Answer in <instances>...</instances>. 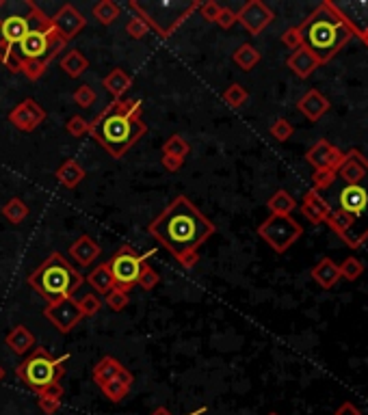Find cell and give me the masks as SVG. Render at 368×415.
<instances>
[{
	"label": "cell",
	"mask_w": 368,
	"mask_h": 415,
	"mask_svg": "<svg viewBox=\"0 0 368 415\" xmlns=\"http://www.w3.org/2000/svg\"><path fill=\"white\" fill-rule=\"evenodd\" d=\"M63 394H65V390H63V385H61V383H52V385L44 387L42 392H37V396L52 398V400H61V398H63Z\"/></svg>",
	"instance_id": "cell-49"
},
{
	"label": "cell",
	"mask_w": 368,
	"mask_h": 415,
	"mask_svg": "<svg viewBox=\"0 0 368 415\" xmlns=\"http://www.w3.org/2000/svg\"><path fill=\"white\" fill-rule=\"evenodd\" d=\"M312 279H315L323 290H330L340 279V268L332 257H323L319 264L312 268Z\"/></svg>",
	"instance_id": "cell-20"
},
{
	"label": "cell",
	"mask_w": 368,
	"mask_h": 415,
	"mask_svg": "<svg viewBox=\"0 0 368 415\" xmlns=\"http://www.w3.org/2000/svg\"><path fill=\"white\" fill-rule=\"evenodd\" d=\"M46 119V110L39 106L35 100H24L20 102L16 108L9 113V121L13 128H18L22 132H33L39 123H42Z\"/></svg>",
	"instance_id": "cell-12"
},
{
	"label": "cell",
	"mask_w": 368,
	"mask_h": 415,
	"mask_svg": "<svg viewBox=\"0 0 368 415\" xmlns=\"http://www.w3.org/2000/svg\"><path fill=\"white\" fill-rule=\"evenodd\" d=\"M89 128H91L89 121L85 117H80V115L70 117V119H67V123H65V130L70 132L72 136H83V134L89 132Z\"/></svg>",
	"instance_id": "cell-41"
},
{
	"label": "cell",
	"mask_w": 368,
	"mask_h": 415,
	"mask_svg": "<svg viewBox=\"0 0 368 415\" xmlns=\"http://www.w3.org/2000/svg\"><path fill=\"white\" fill-rule=\"evenodd\" d=\"M238 20H236V13L232 11V9H228V7H223L221 9V13H219V18H217V24L221 26V29H232V26H234Z\"/></svg>",
	"instance_id": "cell-48"
},
{
	"label": "cell",
	"mask_w": 368,
	"mask_h": 415,
	"mask_svg": "<svg viewBox=\"0 0 368 415\" xmlns=\"http://www.w3.org/2000/svg\"><path fill=\"white\" fill-rule=\"evenodd\" d=\"M126 33H128L132 39H143V37L149 33V29H147V24H145L143 20H139L137 16H134V18H130V22L126 24Z\"/></svg>",
	"instance_id": "cell-45"
},
{
	"label": "cell",
	"mask_w": 368,
	"mask_h": 415,
	"mask_svg": "<svg viewBox=\"0 0 368 415\" xmlns=\"http://www.w3.org/2000/svg\"><path fill=\"white\" fill-rule=\"evenodd\" d=\"M119 13H121V9L113 3V0H102V3L93 7V18L104 26L113 24L119 18Z\"/></svg>",
	"instance_id": "cell-30"
},
{
	"label": "cell",
	"mask_w": 368,
	"mask_h": 415,
	"mask_svg": "<svg viewBox=\"0 0 368 415\" xmlns=\"http://www.w3.org/2000/svg\"><path fill=\"white\" fill-rule=\"evenodd\" d=\"M325 223L330 225L345 242H349V231L353 229V225H356V218L347 212H343V210H332Z\"/></svg>",
	"instance_id": "cell-27"
},
{
	"label": "cell",
	"mask_w": 368,
	"mask_h": 415,
	"mask_svg": "<svg viewBox=\"0 0 368 415\" xmlns=\"http://www.w3.org/2000/svg\"><path fill=\"white\" fill-rule=\"evenodd\" d=\"M95 100H98V95H95V91H93L89 85H80V87L74 91V102H76L80 108H89Z\"/></svg>",
	"instance_id": "cell-39"
},
{
	"label": "cell",
	"mask_w": 368,
	"mask_h": 415,
	"mask_svg": "<svg viewBox=\"0 0 368 415\" xmlns=\"http://www.w3.org/2000/svg\"><path fill=\"white\" fill-rule=\"evenodd\" d=\"M83 177H85V169L80 167V162L74 158L65 160L57 169V179L65 188H76L80 182H83Z\"/></svg>",
	"instance_id": "cell-22"
},
{
	"label": "cell",
	"mask_w": 368,
	"mask_h": 415,
	"mask_svg": "<svg viewBox=\"0 0 368 415\" xmlns=\"http://www.w3.org/2000/svg\"><path fill=\"white\" fill-rule=\"evenodd\" d=\"M61 69L72 78H80L87 69H89V61L85 59V54L80 50H70L61 59Z\"/></svg>",
	"instance_id": "cell-25"
},
{
	"label": "cell",
	"mask_w": 368,
	"mask_h": 415,
	"mask_svg": "<svg viewBox=\"0 0 368 415\" xmlns=\"http://www.w3.org/2000/svg\"><path fill=\"white\" fill-rule=\"evenodd\" d=\"M3 379H5V368L0 366V381H3Z\"/></svg>",
	"instance_id": "cell-55"
},
{
	"label": "cell",
	"mask_w": 368,
	"mask_h": 415,
	"mask_svg": "<svg viewBox=\"0 0 368 415\" xmlns=\"http://www.w3.org/2000/svg\"><path fill=\"white\" fill-rule=\"evenodd\" d=\"M50 20H52V24H54V29H57V33H59L65 41L74 39L80 31L85 29L83 13H80L74 5H63V7L57 11V16L50 18Z\"/></svg>",
	"instance_id": "cell-13"
},
{
	"label": "cell",
	"mask_w": 368,
	"mask_h": 415,
	"mask_svg": "<svg viewBox=\"0 0 368 415\" xmlns=\"http://www.w3.org/2000/svg\"><path fill=\"white\" fill-rule=\"evenodd\" d=\"M269 415H278V413H269Z\"/></svg>",
	"instance_id": "cell-56"
},
{
	"label": "cell",
	"mask_w": 368,
	"mask_h": 415,
	"mask_svg": "<svg viewBox=\"0 0 368 415\" xmlns=\"http://www.w3.org/2000/svg\"><path fill=\"white\" fill-rule=\"evenodd\" d=\"M141 113V100H113L89 123V132L113 158H121L147 132Z\"/></svg>",
	"instance_id": "cell-2"
},
{
	"label": "cell",
	"mask_w": 368,
	"mask_h": 415,
	"mask_svg": "<svg viewBox=\"0 0 368 415\" xmlns=\"http://www.w3.org/2000/svg\"><path fill=\"white\" fill-rule=\"evenodd\" d=\"M46 69H48V63H44V61H24V63H20V72L29 80L42 78L46 74Z\"/></svg>",
	"instance_id": "cell-37"
},
{
	"label": "cell",
	"mask_w": 368,
	"mask_h": 415,
	"mask_svg": "<svg viewBox=\"0 0 368 415\" xmlns=\"http://www.w3.org/2000/svg\"><path fill=\"white\" fill-rule=\"evenodd\" d=\"M147 231L184 268H193L199 260V247L214 234V225L199 212L197 205H193V201L180 195L147 225Z\"/></svg>",
	"instance_id": "cell-1"
},
{
	"label": "cell",
	"mask_w": 368,
	"mask_h": 415,
	"mask_svg": "<svg viewBox=\"0 0 368 415\" xmlns=\"http://www.w3.org/2000/svg\"><path fill=\"white\" fill-rule=\"evenodd\" d=\"M338 173L349 186L351 184H362L364 177L368 175V162L364 160V156L360 154V151L353 149V151H349V154H347L345 162L340 164Z\"/></svg>",
	"instance_id": "cell-16"
},
{
	"label": "cell",
	"mask_w": 368,
	"mask_h": 415,
	"mask_svg": "<svg viewBox=\"0 0 368 415\" xmlns=\"http://www.w3.org/2000/svg\"><path fill=\"white\" fill-rule=\"evenodd\" d=\"M85 277L80 275L59 251L50 253L44 264L29 275V286L37 294H42L48 303L70 299L83 286Z\"/></svg>",
	"instance_id": "cell-4"
},
{
	"label": "cell",
	"mask_w": 368,
	"mask_h": 415,
	"mask_svg": "<svg viewBox=\"0 0 368 415\" xmlns=\"http://www.w3.org/2000/svg\"><path fill=\"white\" fill-rule=\"evenodd\" d=\"M130 85H132V78L124 72V69H113L111 74H106V78H104V87L111 91V95L115 100H121L124 98V93L130 89Z\"/></svg>",
	"instance_id": "cell-24"
},
{
	"label": "cell",
	"mask_w": 368,
	"mask_h": 415,
	"mask_svg": "<svg viewBox=\"0 0 368 415\" xmlns=\"http://www.w3.org/2000/svg\"><path fill=\"white\" fill-rule=\"evenodd\" d=\"M108 273H111L113 288L121 292H130V290L139 284L141 271L145 266V257L139 255L130 244H124L119 251L106 262Z\"/></svg>",
	"instance_id": "cell-7"
},
{
	"label": "cell",
	"mask_w": 368,
	"mask_h": 415,
	"mask_svg": "<svg viewBox=\"0 0 368 415\" xmlns=\"http://www.w3.org/2000/svg\"><path fill=\"white\" fill-rule=\"evenodd\" d=\"M223 100H225V104L232 106V108H241L243 104H247L249 93H247V89H245L243 85L234 82V85H230V87L223 91Z\"/></svg>",
	"instance_id": "cell-32"
},
{
	"label": "cell",
	"mask_w": 368,
	"mask_h": 415,
	"mask_svg": "<svg viewBox=\"0 0 368 415\" xmlns=\"http://www.w3.org/2000/svg\"><path fill=\"white\" fill-rule=\"evenodd\" d=\"M330 100L325 98V95L317 89H310L302 100L297 102V108L299 113H302L308 121H319L327 110H330Z\"/></svg>",
	"instance_id": "cell-17"
},
{
	"label": "cell",
	"mask_w": 368,
	"mask_h": 415,
	"mask_svg": "<svg viewBox=\"0 0 368 415\" xmlns=\"http://www.w3.org/2000/svg\"><path fill=\"white\" fill-rule=\"evenodd\" d=\"M124 368L115 357H104V359H100L98 364L93 366V372H91V377H93V381L98 383V385H104V383H108V381H113L117 375H119V370Z\"/></svg>",
	"instance_id": "cell-23"
},
{
	"label": "cell",
	"mask_w": 368,
	"mask_h": 415,
	"mask_svg": "<svg viewBox=\"0 0 368 415\" xmlns=\"http://www.w3.org/2000/svg\"><path fill=\"white\" fill-rule=\"evenodd\" d=\"M282 44H284V46H289L291 50H297V48H302V46H304L302 33H299L297 26H293V29H289V31H284V35H282Z\"/></svg>",
	"instance_id": "cell-46"
},
{
	"label": "cell",
	"mask_w": 368,
	"mask_h": 415,
	"mask_svg": "<svg viewBox=\"0 0 368 415\" xmlns=\"http://www.w3.org/2000/svg\"><path fill=\"white\" fill-rule=\"evenodd\" d=\"M70 355L63 357H52L44 346H37L35 353L29 355L24 362L16 368V377L35 392H42L44 387L59 383L65 375V362Z\"/></svg>",
	"instance_id": "cell-6"
},
{
	"label": "cell",
	"mask_w": 368,
	"mask_h": 415,
	"mask_svg": "<svg viewBox=\"0 0 368 415\" xmlns=\"http://www.w3.org/2000/svg\"><path fill=\"white\" fill-rule=\"evenodd\" d=\"M5 344L16 355H26L35 346V338H33V334L24 325H18V327H13L9 334H7Z\"/></svg>",
	"instance_id": "cell-21"
},
{
	"label": "cell",
	"mask_w": 368,
	"mask_h": 415,
	"mask_svg": "<svg viewBox=\"0 0 368 415\" xmlns=\"http://www.w3.org/2000/svg\"><path fill=\"white\" fill-rule=\"evenodd\" d=\"M78 307H80V312H83V318L85 316H95L100 312V307H102V303H100V299L95 297V294H85L83 299L78 301Z\"/></svg>",
	"instance_id": "cell-42"
},
{
	"label": "cell",
	"mask_w": 368,
	"mask_h": 415,
	"mask_svg": "<svg viewBox=\"0 0 368 415\" xmlns=\"http://www.w3.org/2000/svg\"><path fill=\"white\" fill-rule=\"evenodd\" d=\"M299 210H302V214L310 221L312 225H321V223H325V221H327V216H330L332 208L319 195V190L312 188V190L306 192V197H304L302 208H299Z\"/></svg>",
	"instance_id": "cell-15"
},
{
	"label": "cell",
	"mask_w": 368,
	"mask_h": 415,
	"mask_svg": "<svg viewBox=\"0 0 368 415\" xmlns=\"http://www.w3.org/2000/svg\"><path fill=\"white\" fill-rule=\"evenodd\" d=\"M87 281H89L95 290H98L100 294H104V297L113 290V279H111V273H108V266H106V264L95 266V268L89 273Z\"/></svg>",
	"instance_id": "cell-28"
},
{
	"label": "cell",
	"mask_w": 368,
	"mask_h": 415,
	"mask_svg": "<svg viewBox=\"0 0 368 415\" xmlns=\"http://www.w3.org/2000/svg\"><path fill=\"white\" fill-rule=\"evenodd\" d=\"M338 268H340V277L347 281H356L358 277H362V273H364V264L358 257H347Z\"/></svg>",
	"instance_id": "cell-35"
},
{
	"label": "cell",
	"mask_w": 368,
	"mask_h": 415,
	"mask_svg": "<svg viewBox=\"0 0 368 415\" xmlns=\"http://www.w3.org/2000/svg\"><path fill=\"white\" fill-rule=\"evenodd\" d=\"M3 216L9 221V223H22V221L29 216V205H26L20 197H13L5 203L3 208Z\"/></svg>",
	"instance_id": "cell-31"
},
{
	"label": "cell",
	"mask_w": 368,
	"mask_h": 415,
	"mask_svg": "<svg viewBox=\"0 0 368 415\" xmlns=\"http://www.w3.org/2000/svg\"><path fill=\"white\" fill-rule=\"evenodd\" d=\"M221 5L219 3H214V0H206V3H199V13H201V18L206 20V22H217V18H219V13H221Z\"/></svg>",
	"instance_id": "cell-44"
},
{
	"label": "cell",
	"mask_w": 368,
	"mask_h": 415,
	"mask_svg": "<svg viewBox=\"0 0 368 415\" xmlns=\"http://www.w3.org/2000/svg\"><path fill=\"white\" fill-rule=\"evenodd\" d=\"M44 316L54 325V329L61 331V334H70V331L83 320V312H80L78 301L74 297L48 303L44 310Z\"/></svg>",
	"instance_id": "cell-9"
},
{
	"label": "cell",
	"mask_w": 368,
	"mask_h": 415,
	"mask_svg": "<svg viewBox=\"0 0 368 415\" xmlns=\"http://www.w3.org/2000/svg\"><path fill=\"white\" fill-rule=\"evenodd\" d=\"M260 52H258L252 44H243V46H238L236 48V52H234V63L241 67V69H245V72H249V69H254L258 63H260Z\"/></svg>",
	"instance_id": "cell-29"
},
{
	"label": "cell",
	"mask_w": 368,
	"mask_h": 415,
	"mask_svg": "<svg viewBox=\"0 0 368 415\" xmlns=\"http://www.w3.org/2000/svg\"><path fill=\"white\" fill-rule=\"evenodd\" d=\"M304 46L323 63L332 61L353 37H360V29L334 3H323L310 13V18L297 26Z\"/></svg>",
	"instance_id": "cell-3"
},
{
	"label": "cell",
	"mask_w": 368,
	"mask_h": 415,
	"mask_svg": "<svg viewBox=\"0 0 368 415\" xmlns=\"http://www.w3.org/2000/svg\"><path fill=\"white\" fill-rule=\"evenodd\" d=\"M236 20L245 26V29H247V33L260 35L267 26L275 20V13L271 11L265 3H260V0H252V3H247L236 13Z\"/></svg>",
	"instance_id": "cell-10"
},
{
	"label": "cell",
	"mask_w": 368,
	"mask_h": 415,
	"mask_svg": "<svg viewBox=\"0 0 368 415\" xmlns=\"http://www.w3.org/2000/svg\"><path fill=\"white\" fill-rule=\"evenodd\" d=\"M70 255H72V260L76 262L78 266L87 268L89 264H93V262L98 260V255H100V244L85 234V236H80V238L70 247Z\"/></svg>",
	"instance_id": "cell-19"
},
{
	"label": "cell",
	"mask_w": 368,
	"mask_h": 415,
	"mask_svg": "<svg viewBox=\"0 0 368 415\" xmlns=\"http://www.w3.org/2000/svg\"><path fill=\"white\" fill-rule=\"evenodd\" d=\"M158 281H160V275L152 266L145 264L143 271H141V277H139V284L137 286H141L143 290H154L158 286Z\"/></svg>",
	"instance_id": "cell-43"
},
{
	"label": "cell",
	"mask_w": 368,
	"mask_h": 415,
	"mask_svg": "<svg viewBox=\"0 0 368 415\" xmlns=\"http://www.w3.org/2000/svg\"><path fill=\"white\" fill-rule=\"evenodd\" d=\"M267 208L271 210V214H278V216H291V212L297 208L295 197L291 195L289 190H278L275 195H271L267 201Z\"/></svg>",
	"instance_id": "cell-26"
},
{
	"label": "cell",
	"mask_w": 368,
	"mask_h": 415,
	"mask_svg": "<svg viewBox=\"0 0 368 415\" xmlns=\"http://www.w3.org/2000/svg\"><path fill=\"white\" fill-rule=\"evenodd\" d=\"M130 9L137 13V18L147 24V29L156 31L160 37H171L186 22L188 16L199 9L197 0L182 3V0H158V3H139L132 0Z\"/></svg>",
	"instance_id": "cell-5"
},
{
	"label": "cell",
	"mask_w": 368,
	"mask_h": 415,
	"mask_svg": "<svg viewBox=\"0 0 368 415\" xmlns=\"http://www.w3.org/2000/svg\"><path fill=\"white\" fill-rule=\"evenodd\" d=\"M336 171L334 169H317L315 175H312V182H315V190H325L334 184L336 179Z\"/></svg>",
	"instance_id": "cell-38"
},
{
	"label": "cell",
	"mask_w": 368,
	"mask_h": 415,
	"mask_svg": "<svg viewBox=\"0 0 368 415\" xmlns=\"http://www.w3.org/2000/svg\"><path fill=\"white\" fill-rule=\"evenodd\" d=\"M336 415H362V411L353 403H343L336 409Z\"/></svg>",
	"instance_id": "cell-51"
},
{
	"label": "cell",
	"mask_w": 368,
	"mask_h": 415,
	"mask_svg": "<svg viewBox=\"0 0 368 415\" xmlns=\"http://www.w3.org/2000/svg\"><path fill=\"white\" fill-rule=\"evenodd\" d=\"M304 227L297 223L293 216H278L271 214L265 223L258 227V236H260L275 253H284L302 238Z\"/></svg>",
	"instance_id": "cell-8"
},
{
	"label": "cell",
	"mask_w": 368,
	"mask_h": 415,
	"mask_svg": "<svg viewBox=\"0 0 368 415\" xmlns=\"http://www.w3.org/2000/svg\"><path fill=\"white\" fill-rule=\"evenodd\" d=\"M128 301H130L128 292H121V290H115V288L106 294V305L111 307L113 312H121L128 305Z\"/></svg>",
	"instance_id": "cell-40"
},
{
	"label": "cell",
	"mask_w": 368,
	"mask_h": 415,
	"mask_svg": "<svg viewBox=\"0 0 368 415\" xmlns=\"http://www.w3.org/2000/svg\"><path fill=\"white\" fill-rule=\"evenodd\" d=\"M37 407L42 409L46 415H54L61 407V400H52V398H44V396H37Z\"/></svg>",
	"instance_id": "cell-47"
},
{
	"label": "cell",
	"mask_w": 368,
	"mask_h": 415,
	"mask_svg": "<svg viewBox=\"0 0 368 415\" xmlns=\"http://www.w3.org/2000/svg\"><path fill=\"white\" fill-rule=\"evenodd\" d=\"M162 167H165L169 173H175V171H180L182 169V164H184V158H178V156H162Z\"/></svg>",
	"instance_id": "cell-50"
},
{
	"label": "cell",
	"mask_w": 368,
	"mask_h": 415,
	"mask_svg": "<svg viewBox=\"0 0 368 415\" xmlns=\"http://www.w3.org/2000/svg\"><path fill=\"white\" fill-rule=\"evenodd\" d=\"M360 39L366 44V48H368V29H364V31H360Z\"/></svg>",
	"instance_id": "cell-54"
},
{
	"label": "cell",
	"mask_w": 368,
	"mask_h": 415,
	"mask_svg": "<svg viewBox=\"0 0 368 415\" xmlns=\"http://www.w3.org/2000/svg\"><path fill=\"white\" fill-rule=\"evenodd\" d=\"M271 136L275 138V141H289V138L293 136V132H295V128H293V123L289 121V119H284V117H280V119H275L273 121V126H271Z\"/></svg>",
	"instance_id": "cell-36"
},
{
	"label": "cell",
	"mask_w": 368,
	"mask_h": 415,
	"mask_svg": "<svg viewBox=\"0 0 368 415\" xmlns=\"http://www.w3.org/2000/svg\"><path fill=\"white\" fill-rule=\"evenodd\" d=\"M100 390H102V394H104L108 400H111V403H121V400L128 396L130 387L113 379V381H108V383L100 385Z\"/></svg>",
	"instance_id": "cell-34"
},
{
	"label": "cell",
	"mask_w": 368,
	"mask_h": 415,
	"mask_svg": "<svg viewBox=\"0 0 368 415\" xmlns=\"http://www.w3.org/2000/svg\"><path fill=\"white\" fill-rule=\"evenodd\" d=\"M345 158H347L345 151H340L330 141H325V138L317 141L315 145L308 149V154H306V160L315 169H334L336 173L340 169V164L345 162Z\"/></svg>",
	"instance_id": "cell-11"
},
{
	"label": "cell",
	"mask_w": 368,
	"mask_h": 415,
	"mask_svg": "<svg viewBox=\"0 0 368 415\" xmlns=\"http://www.w3.org/2000/svg\"><path fill=\"white\" fill-rule=\"evenodd\" d=\"M368 208V188H364L362 184H347L340 192V208L347 214H351L353 218H360Z\"/></svg>",
	"instance_id": "cell-14"
},
{
	"label": "cell",
	"mask_w": 368,
	"mask_h": 415,
	"mask_svg": "<svg viewBox=\"0 0 368 415\" xmlns=\"http://www.w3.org/2000/svg\"><path fill=\"white\" fill-rule=\"evenodd\" d=\"M286 65H289L299 78H310L321 67V61L306 46H302V48L293 50V54L289 57V61H286Z\"/></svg>",
	"instance_id": "cell-18"
},
{
	"label": "cell",
	"mask_w": 368,
	"mask_h": 415,
	"mask_svg": "<svg viewBox=\"0 0 368 415\" xmlns=\"http://www.w3.org/2000/svg\"><path fill=\"white\" fill-rule=\"evenodd\" d=\"M115 381H119V383H124V385H132L134 383V377H132V372L130 370H126V368H121L119 370V375L115 377Z\"/></svg>",
	"instance_id": "cell-52"
},
{
	"label": "cell",
	"mask_w": 368,
	"mask_h": 415,
	"mask_svg": "<svg viewBox=\"0 0 368 415\" xmlns=\"http://www.w3.org/2000/svg\"><path fill=\"white\" fill-rule=\"evenodd\" d=\"M188 143L180 134H171L165 145H162V156H178V158H184L188 154Z\"/></svg>",
	"instance_id": "cell-33"
},
{
	"label": "cell",
	"mask_w": 368,
	"mask_h": 415,
	"mask_svg": "<svg viewBox=\"0 0 368 415\" xmlns=\"http://www.w3.org/2000/svg\"><path fill=\"white\" fill-rule=\"evenodd\" d=\"M201 413H206V407H199L197 411H193V413H186V415H201ZM152 415H171L165 407H158Z\"/></svg>",
	"instance_id": "cell-53"
}]
</instances>
